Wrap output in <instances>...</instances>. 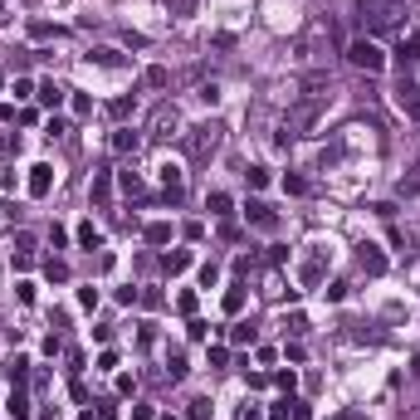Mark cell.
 Listing matches in <instances>:
<instances>
[{
	"label": "cell",
	"mask_w": 420,
	"mask_h": 420,
	"mask_svg": "<svg viewBox=\"0 0 420 420\" xmlns=\"http://www.w3.org/2000/svg\"><path fill=\"white\" fill-rule=\"evenodd\" d=\"M357 20L366 25V34H391V30L406 25V6H401V0H361Z\"/></svg>",
	"instance_id": "obj_1"
},
{
	"label": "cell",
	"mask_w": 420,
	"mask_h": 420,
	"mask_svg": "<svg viewBox=\"0 0 420 420\" xmlns=\"http://www.w3.org/2000/svg\"><path fill=\"white\" fill-rule=\"evenodd\" d=\"M216 147H220V127L216 123H205V127H191L186 132V156L200 167V162H210L216 156Z\"/></svg>",
	"instance_id": "obj_2"
},
{
	"label": "cell",
	"mask_w": 420,
	"mask_h": 420,
	"mask_svg": "<svg viewBox=\"0 0 420 420\" xmlns=\"http://www.w3.org/2000/svg\"><path fill=\"white\" fill-rule=\"evenodd\" d=\"M323 113V98H308V103H298V108L288 113V123H284V137L279 142H288V137H298V132H308L313 127V118Z\"/></svg>",
	"instance_id": "obj_3"
},
{
	"label": "cell",
	"mask_w": 420,
	"mask_h": 420,
	"mask_svg": "<svg viewBox=\"0 0 420 420\" xmlns=\"http://www.w3.org/2000/svg\"><path fill=\"white\" fill-rule=\"evenodd\" d=\"M347 59H352L357 69H366V74H381V69H386V54H381L372 39H357V44L347 49Z\"/></svg>",
	"instance_id": "obj_4"
},
{
	"label": "cell",
	"mask_w": 420,
	"mask_h": 420,
	"mask_svg": "<svg viewBox=\"0 0 420 420\" xmlns=\"http://www.w3.org/2000/svg\"><path fill=\"white\" fill-rule=\"evenodd\" d=\"M49 191H54V167H49V162L30 167V196H34V200H44Z\"/></svg>",
	"instance_id": "obj_5"
},
{
	"label": "cell",
	"mask_w": 420,
	"mask_h": 420,
	"mask_svg": "<svg viewBox=\"0 0 420 420\" xmlns=\"http://www.w3.org/2000/svg\"><path fill=\"white\" fill-rule=\"evenodd\" d=\"M176 127H181L176 108H156V118H151V137H156V142H167V137H176Z\"/></svg>",
	"instance_id": "obj_6"
},
{
	"label": "cell",
	"mask_w": 420,
	"mask_h": 420,
	"mask_svg": "<svg viewBox=\"0 0 420 420\" xmlns=\"http://www.w3.org/2000/svg\"><path fill=\"white\" fill-rule=\"evenodd\" d=\"M357 264H361V274H386V254L377 244H361L357 249Z\"/></svg>",
	"instance_id": "obj_7"
},
{
	"label": "cell",
	"mask_w": 420,
	"mask_h": 420,
	"mask_svg": "<svg viewBox=\"0 0 420 420\" xmlns=\"http://www.w3.org/2000/svg\"><path fill=\"white\" fill-rule=\"evenodd\" d=\"M396 108L420 123V88H415V83H401V88H396Z\"/></svg>",
	"instance_id": "obj_8"
},
{
	"label": "cell",
	"mask_w": 420,
	"mask_h": 420,
	"mask_svg": "<svg viewBox=\"0 0 420 420\" xmlns=\"http://www.w3.org/2000/svg\"><path fill=\"white\" fill-rule=\"evenodd\" d=\"M244 216H249V225H259V230H274V225H279V216H274L264 200H249V205H244Z\"/></svg>",
	"instance_id": "obj_9"
},
{
	"label": "cell",
	"mask_w": 420,
	"mask_h": 420,
	"mask_svg": "<svg viewBox=\"0 0 420 420\" xmlns=\"http://www.w3.org/2000/svg\"><path fill=\"white\" fill-rule=\"evenodd\" d=\"M318 279H323V244H313L308 264H303V284H308V288H318Z\"/></svg>",
	"instance_id": "obj_10"
},
{
	"label": "cell",
	"mask_w": 420,
	"mask_h": 420,
	"mask_svg": "<svg viewBox=\"0 0 420 420\" xmlns=\"http://www.w3.org/2000/svg\"><path fill=\"white\" fill-rule=\"evenodd\" d=\"M162 269H167V274H186V269H191V249H167V254H162Z\"/></svg>",
	"instance_id": "obj_11"
},
{
	"label": "cell",
	"mask_w": 420,
	"mask_h": 420,
	"mask_svg": "<svg viewBox=\"0 0 420 420\" xmlns=\"http://www.w3.org/2000/svg\"><path fill=\"white\" fill-rule=\"evenodd\" d=\"M34 98H39V103H44V108H59V103H64V88H59V83H54V78H44V83H39V88H34Z\"/></svg>",
	"instance_id": "obj_12"
},
{
	"label": "cell",
	"mask_w": 420,
	"mask_h": 420,
	"mask_svg": "<svg viewBox=\"0 0 420 420\" xmlns=\"http://www.w3.org/2000/svg\"><path fill=\"white\" fill-rule=\"evenodd\" d=\"M108 200H113V176L93 171V205H108Z\"/></svg>",
	"instance_id": "obj_13"
},
{
	"label": "cell",
	"mask_w": 420,
	"mask_h": 420,
	"mask_svg": "<svg viewBox=\"0 0 420 420\" xmlns=\"http://www.w3.org/2000/svg\"><path fill=\"white\" fill-rule=\"evenodd\" d=\"M162 186H167V196H171V200H181V167H176V162H167V167H162Z\"/></svg>",
	"instance_id": "obj_14"
},
{
	"label": "cell",
	"mask_w": 420,
	"mask_h": 420,
	"mask_svg": "<svg viewBox=\"0 0 420 420\" xmlns=\"http://www.w3.org/2000/svg\"><path fill=\"white\" fill-rule=\"evenodd\" d=\"M230 205H235V200H230L225 191H210V196H205V210H210V216H220V220L230 216Z\"/></svg>",
	"instance_id": "obj_15"
},
{
	"label": "cell",
	"mask_w": 420,
	"mask_h": 420,
	"mask_svg": "<svg viewBox=\"0 0 420 420\" xmlns=\"http://www.w3.org/2000/svg\"><path fill=\"white\" fill-rule=\"evenodd\" d=\"M142 235H147V244H171V225L167 220H151Z\"/></svg>",
	"instance_id": "obj_16"
},
{
	"label": "cell",
	"mask_w": 420,
	"mask_h": 420,
	"mask_svg": "<svg viewBox=\"0 0 420 420\" xmlns=\"http://www.w3.org/2000/svg\"><path fill=\"white\" fill-rule=\"evenodd\" d=\"M88 59H93V64H103V69H123V64H127V59L118 54V49H93Z\"/></svg>",
	"instance_id": "obj_17"
},
{
	"label": "cell",
	"mask_w": 420,
	"mask_h": 420,
	"mask_svg": "<svg viewBox=\"0 0 420 420\" xmlns=\"http://www.w3.org/2000/svg\"><path fill=\"white\" fill-rule=\"evenodd\" d=\"M220 303H225V313H230V318H235V313H240V308H244V284H230V288H225V298H220Z\"/></svg>",
	"instance_id": "obj_18"
},
{
	"label": "cell",
	"mask_w": 420,
	"mask_h": 420,
	"mask_svg": "<svg viewBox=\"0 0 420 420\" xmlns=\"http://www.w3.org/2000/svg\"><path fill=\"white\" fill-rule=\"evenodd\" d=\"M137 142H142V137H137L132 127H118V132H113V151H137Z\"/></svg>",
	"instance_id": "obj_19"
},
{
	"label": "cell",
	"mask_w": 420,
	"mask_h": 420,
	"mask_svg": "<svg viewBox=\"0 0 420 420\" xmlns=\"http://www.w3.org/2000/svg\"><path fill=\"white\" fill-rule=\"evenodd\" d=\"M78 244H83V249H98V244H103V235L93 230V220H83V225H78Z\"/></svg>",
	"instance_id": "obj_20"
},
{
	"label": "cell",
	"mask_w": 420,
	"mask_h": 420,
	"mask_svg": "<svg viewBox=\"0 0 420 420\" xmlns=\"http://www.w3.org/2000/svg\"><path fill=\"white\" fill-rule=\"evenodd\" d=\"M10 415H15V420H30V396H25V391L10 396Z\"/></svg>",
	"instance_id": "obj_21"
},
{
	"label": "cell",
	"mask_w": 420,
	"mask_h": 420,
	"mask_svg": "<svg viewBox=\"0 0 420 420\" xmlns=\"http://www.w3.org/2000/svg\"><path fill=\"white\" fill-rule=\"evenodd\" d=\"M167 377H171V381H181V377H186V357H181V352H171V357H167Z\"/></svg>",
	"instance_id": "obj_22"
},
{
	"label": "cell",
	"mask_w": 420,
	"mask_h": 420,
	"mask_svg": "<svg viewBox=\"0 0 420 420\" xmlns=\"http://www.w3.org/2000/svg\"><path fill=\"white\" fill-rule=\"evenodd\" d=\"M230 342H235V347L254 342V328H249V323H235V328H230Z\"/></svg>",
	"instance_id": "obj_23"
},
{
	"label": "cell",
	"mask_w": 420,
	"mask_h": 420,
	"mask_svg": "<svg viewBox=\"0 0 420 420\" xmlns=\"http://www.w3.org/2000/svg\"><path fill=\"white\" fill-rule=\"evenodd\" d=\"M118 181H123V191H127V196H137V191H142V176H137V171H132V167H127V171H123V176H118Z\"/></svg>",
	"instance_id": "obj_24"
},
{
	"label": "cell",
	"mask_w": 420,
	"mask_h": 420,
	"mask_svg": "<svg viewBox=\"0 0 420 420\" xmlns=\"http://www.w3.org/2000/svg\"><path fill=\"white\" fill-rule=\"evenodd\" d=\"M186 420H210V401H191L186 406Z\"/></svg>",
	"instance_id": "obj_25"
},
{
	"label": "cell",
	"mask_w": 420,
	"mask_h": 420,
	"mask_svg": "<svg viewBox=\"0 0 420 420\" xmlns=\"http://www.w3.org/2000/svg\"><path fill=\"white\" fill-rule=\"evenodd\" d=\"M244 176H249V186H254V191H264V186H269V171H264V167H249Z\"/></svg>",
	"instance_id": "obj_26"
},
{
	"label": "cell",
	"mask_w": 420,
	"mask_h": 420,
	"mask_svg": "<svg viewBox=\"0 0 420 420\" xmlns=\"http://www.w3.org/2000/svg\"><path fill=\"white\" fill-rule=\"evenodd\" d=\"M6 372H10V377H15V386H20V381H25V377H30V361H25V357H15V361H10V366H6Z\"/></svg>",
	"instance_id": "obj_27"
},
{
	"label": "cell",
	"mask_w": 420,
	"mask_h": 420,
	"mask_svg": "<svg viewBox=\"0 0 420 420\" xmlns=\"http://www.w3.org/2000/svg\"><path fill=\"white\" fill-rule=\"evenodd\" d=\"M176 308H181V313H186V318H196V308H200V303H196V293H191V288H186V293H181V298H176Z\"/></svg>",
	"instance_id": "obj_28"
},
{
	"label": "cell",
	"mask_w": 420,
	"mask_h": 420,
	"mask_svg": "<svg viewBox=\"0 0 420 420\" xmlns=\"http://www.w3.org/2000/svg\"><path fill=\"white\" fill-rule=\"evenodd\" d=\"M78 308H88V313L98 308V288H93V284H88V288H78Z\"/></svg>",
	"instance_id": "obj_29"
},
{
	"label": "cell",
	"mask_w": 420,
	"mask_h": 420,
	"mask_svg": "<svg viewBox=\"0 0 420 420\" xmlns=\"http://www.w3.org/2000/svg\"><path fill=\"white\" fill-rule=\"evenodd\" d=\"M205 333H210V323H200V318H191V323H186V337H191V342H200Z\"/></svg>",
	"instance_id": "obj_30"
},
{
	"label": "cell",
	"mask_w": 420,
	"mask_h": 420,
	"mask_svg": "<svg viewBox=\"0 0 420 420\" xmlns=\"http://www.w3.org/2000/svg\"><path fill=\"white\" fill-rule=\"evenodd\" d=\"M74 113H78V118L93 113V98H88V93H74Z\"/></svg>",
	"instance_id": "obj_31"
},
{
	"label": "cell",
	"mask_w": 420,
	"mask_h": 420,
	"mask_svg": "<svg viewBox=\"0 0 420 420\" xmlns=\"http://www.w3.org/2000/svg\"><path fill=\"white\" fill-rule=\"evenodd\" d=\"M284 191H288V196H303L308 181H303V176H284Z\"/></svg>",
	"instance_id": "obj_32"
},
{
	"label": "cell",
	"mask_w": 420,
	"mask_h": 420,
	"mask_svg": "<svg viewBox=\"0 0 420 420\" xmlns=\"http://www.w3.org/2000/svg\"><path fill=\"white\" fill-rule=\"evenodd\" d=\"M288 410H293V401H288V396H284V401H279V406H269V420H288Z\"/></svg>",
	"instance_id": "obj_33"
},
{
	"label": "cell",
	"mask_w": 420,
	"mask_h": 420,
	"mask_svg": "<svg viewBox=\"0 0 420 420\" xmlns=\"http://www.w3.org/2000/svg\"><path fill=\"white\" fill-rule=\"evenodd\" d=\"M216 279H220V269H216V264H205V269H200V284H205V288H216Z\"/></svg>",
	"instance_id": "obj_34"
},
{
	"label": "cell",
	"mask_w": 420,
	"mask_h": 420,
	"mask_svg": "<svg viewBox=\"0 0 420 420\" xmlns=\"http://www.w3.org/2000/svg\"><path fill=\"white\" fill-rule=\"evenodd\" d=\"M147 83L151 88H167V69H147Z\"/></svg>",
	"instance_id": "obj_35"
},
{
	"label": "cell",
	"mask_w": 420,
	"mask_h": 420,
	"mask_svg": "<svg viewBox=\"0 0 420 420\" xmlns=\"http://www.w3.org/2000/svg\"><path fill=\"white\" fill-rule=\"evenodd\" d=\"M210 366H230V352L225 347H210Z\"/></svg>",
	"instance_id": "obj_36"
},
{
	"label": "cell",
	"mask_w": 420,
	"mask_h": 420,
	"mask_svg": "<svg viewBox=\"0 0 420 420\" xmlns=\"http://www.w3.org/2000/svg\"><path fill=\"white\" fill-rule=\"evenodd\" d=\"M15 98H34V83L30 78H15Z\"/></svg>",
	"instance_id": "obj_37"
},
{
	"label": "cell",
	"mask_w": 420,
	"mask_h": 420,
	"mask_svg": "<svg viewBox=\"0 0 420 420\" xmlns=\"http://www.w3.org/2000/svg\"><path fill=\"white\" fill-rule=\"evenodd\" d=\"M98 420H118V406H113V401H103V406H98Z\"/></svg>",
	"instance_id": "obj_38"
},
{
	"label": "cell",
	"mask_w": 420,
	"mask_h": 420,
	"mask_svg": "<svg viewBox=\"0 0 420 420\" xmlns=\"http://www.w3.org/2000/svg\"><path fill=\"white\" fill-rule=\"evenodd\" d=\"M401 196H420V176H410V181H401Z\"/></svg>",
	"instance_id": "obj_39"
},
{
	"label": "cell",
	"mask_w": 420,
	"mask_h": 420,
	"mask_svg": "<svg viewBox=\"0 0 420 420\" xmlns=\"http://www.w3.org/2000/svg\"><path fill=\"white\" fill-rule=\"evenodd\" d=\"M132 420H156V410L151 406H132Z\"/></svg>",
	"instance_id": "obj_40"
},
{
	"label": "cell",
	"mask_w": 420,
	"mask_h": 420,
	"mask_svg": "<svg viewBox=\"0 0 420 420\" xmlns=\"http://www.w3.org/2000/svg\"><path fill=\"white\" fill-rule=\"evenodd\" d=\"M333 420H366V410H357V406H352V410H337Z\"/></svg>",
	"instance_id": "obj_41"
},
{
	"label": "cell",
	"mask_w": 420,
	"mask_h": 420,
	"mask_svg": "<svg viewBox=\"0 0 420 420\" xmlns=\"http://www.w3.org/2000/svg\"><path fill=\"white\" fill-rule=\"evenodd\" d=\"M293 420H313V410H308L303 401H293Z\"/></svg>",
	"instance_id": "obj_42"
},
{
	"label": "cell",
	"mask_w": 420,
	"mask_h": 420,
	"mask_svg": "<svg viewBox=\"0 0 420 420\" xmlns=\"http://www.w3.org/2000/svg\"><path fill=\"white\" fill-rule=\"evenodd\" d=\"M78 420H98V415H93V410H83V415H78Z\"/></svg>",
	"instance_id": "obj_43"
}]
</instances>
